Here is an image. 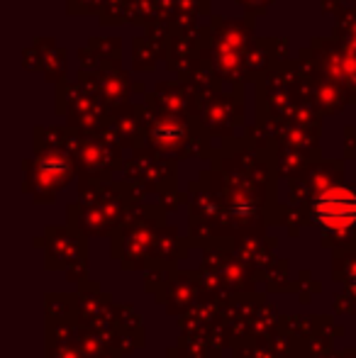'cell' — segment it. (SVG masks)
<instances>
[{"instance_id": "cell-1", "label": "cell", "mask_w": 356, "mask_h": 358, "mask_svg": "<svg viewBox=\"0 0 356 358\" xmlns=\"http://www.w3.org/2000/svg\"><path fill=\"white\" fill-rule=\"evenodd\" d=\"M315 220L327 231H347L356 224V195L347 188H329L315 200Z\"/></svg>"}, {"instance_id": "cell-2", "label": "cell", "mask_w": 356, "mask_h": 358, "mask_svg": "<svg viewBox=\"0 0 356 358\" xmlns=\"http://www.w3.org/2000/svg\"><path fill=\"white\" fill-rule=\"evenodd\" d=\"M349 287H352V290L356 292V271H352V273H349Z\"/></svg>"}]
</instances>
